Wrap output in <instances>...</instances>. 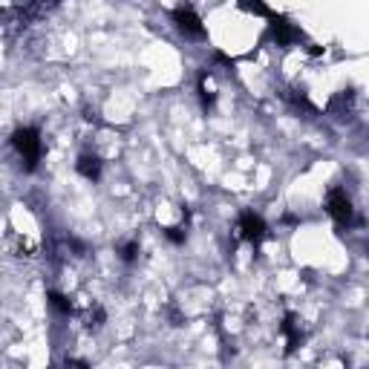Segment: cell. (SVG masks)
<instances>
[{
    "instance_id": "1",
    "label": "cell",
    "mask_w": 369,
    "mask_h": 369,
    "mask_svg": "<svg viewBox=\"0 0 369 369\" xmlns=\"http://www.w3.org/2000/svg\"><path fill=\"white\" fill-rule=\"evenodd\" d=\"M12 147L17 150V156L24 159L26 173H32L38 167L44 156V139H41V130L38 127H17L12 133Z\"/></svg>"
},
{
    "instance_id": "2",
    "label": "cell",
    "mask_w": 369,
    "mask_h": 369,
    "mask_svg": "<svg viewBox=\"0 0 369 369\" xmlns=\"http://www.w3.org/2000/svg\"><path fill=\"white\" fill-rule=\"evenodd\" d=\"M170 17H173V26L179 29V35L190 38V41H205V38H208V32H205V26H202V17L193 12V6L179 3L177 9L170 12Z\"/></svg>"
},
{
    "instance_id": "3",
    "label": "cell",
    "mask_w": 369,
    "mask_h": 369,
    "mask_svg": "<svg viewBox=\"0 0 369 369\" xmlns=\"http://www.w3.org/2000/svg\"><path fill=\"white\" fill-rule=\"evenodd\" d=\"M268 38H271V41H274L277 47L286 49V47H291V44H300V41H303V32H300L295 24H291L286 15H274V12H271V15H268Z\"/></svg>"
},
{
    "instance_id": "4",
    "label": "cell",
    "mask_w": 369,
    "mask_h": 369,
    "mask_svg": "<svg viewBox=\"0 0 369 369\" xmlns=\"http://www.w3.org/2000/svg\"><path fill=\"white\" fill-rule=\"evenodd\" d=\"M326 211L338 225H352L355 222V205L349 199V193L343 188H332L326 193Z\"/></svg>"
},
{
    "instance_id": "5",
    "label": "cell",
    "mask_w": 369,
    "mask_h": 369,
    "mask_svg": "<svg viewBox=\"0 0 369 369\" xmlns=\"http://www.w3.org/2000/svg\"><path fill=\"white\" fill-rule=\"evenodd\" d=\"M237 231H240V237H243L245 243H251V245H260V243L268 237L265 220L260 217V213H254V211H243V213H240Z\"/></svg>"
},
{
    "instance_id": "6",
    "label": "cell",
    "mask_w": 369,
    "mask_h": 369,
    "mask_svg": "<svg viewBox=\"0 0 369 369\" xmlns=\"http://www.w3.org/2000/svg\"><path fill=\"white\" fill-rule=\"evenodd\" d=\"M280 332L286 335V341H288V346H286V352L291 355V352H297L300 349V343H303V332H300V323H297V318L295 315H286L283 318V323H280Z\"/></svg>"
},
{
    "instance_id": "7",
    "label": "cell",
    "mask_w": 369,
    "mask_h": 369,
    "mask_svg": "<svg viewBox=\"0 0 369 369\" xmlns=\"http://www.w3.org/2000/svg\"><path fill=\"white\" fill-rule=\"evenodd\" d=\"M101 159L95 156V153H81L79 156V162H75V170L81 173L84 179H90V182H99L101 179Z\"/></svg>"
},
{
    "instance_id": "8",
    "label": "cell",
    "mask_w": 369,
    "mask_h": 369,
    "mask_svg": "<svg viewBox=\"0 0 369 369\" xmlns=\"http://www.w3.org/2000/svg\"><path fill=\"white\" fill-rule=\"evenodd\" d=\"M352 104H355V95L349 90H343L329 101V113L338 115V119H349V115H352Z\"/></svg>"
},
{
    "instance_id": "9",
    "label": "cell",
    "mask_w": 369,
    "mask_h": 369,
    "mask_svg": "<svg viewBox=\"0 0 369 369\" xmlns=\"http://www.w3.org/2000/svg\"><path fill=\"white\" fill-rule=\"evenodd\" d=\"M12 3L24 12V17H35V15L47 12L49 6H55L58 0H12Z\"/></svg>"
},
{
    "instance_id": "10",
    "label": "cell",
    "mask_w": 369,
    "mask_h": 369,
    "mask_svg": "<svg viewBox=\"0 0 369 369\" xmlns=\"http://www.w3.org/2000/svg\"><path fill=\"white\" fill-rule=\"evenodd\" d=\"M47 300L58 315H72V300L67 295H61V291H47Z\"/></svg>"
},
{
    "instance_id": "11",
    "label": "cell",
    "mask_w": 369,
    "mask_h": 369,
    "mask_svg": "<svg viewBox=\"0 0 369 369\" xmlns=\"http://www.w3.org/2000/svg\"><path fill=\"white\" fill-rule=\"evenodd\" d=\"M139 240H130V243H124V245H119V257H122V263H127V265H133L136 260H139Z\"/></svg>"
},
{
    "instance_id": "12",
    "label": "cell",
    "mask_w": 369,
    "mask_h": 369,
    "mask_svg": "<svg viewBox=\"0 0 369 369\" xmlns=\"http://www.w3.org/2000/svg\"><path fill=\"white\" fill-rule=\"evenodd\" d=\"M162 234H165V240H167V243H173V245H182V243L188 240V231H185L182 225H170V228H162Z\"/></svg>"
},
{
    "instance_id": "13",
    "label": "cell",
    "mask_w": 369,
    "mask_h": 369,
    "mask_svg": "<svg viewBox=\"0 0 369 369\" xmlns=\"http://www.w3.org/2000/svg\"><path fill=\"white\" fill-rule=\"evenodd\" d=\"M240 9L254 12V15H260V17H268V15H271V9L265 6V0H240Z\"/></svg>"
},
{
    "instance_id": "14",
    "label": "cell",
    "mask_w": 369,
    "mask_h": 369,
    "mask_svg": "<svg viewBox=\"0 0 369 369\" xmlns=\"http://www.w3.org/2000/svg\"><path fill=\"white\" fill-rule=\"evenodd\" d=\"M199 99H202V107H205V110H211L213 104H217V95H213V92L208 90V84H205V72L199 75Z\"/></svg>"
},
{
    "instance_id": "15",
    "label": "cell",
    "mask_w": 369,
    "mask_h": 369,
    "mask_svg": "<svg viewBox=\"0 0 369 369\" xmlns=\"http://www.w3.org/2000/svg\"><path fill=\"white\" fill-rule=\"evenodd\" d=\"M104 318H107V315H104V309H101V306H95L92 312H90V318H87V329H99V326L104 323Z\"/></svg>"
}]
</instances>
